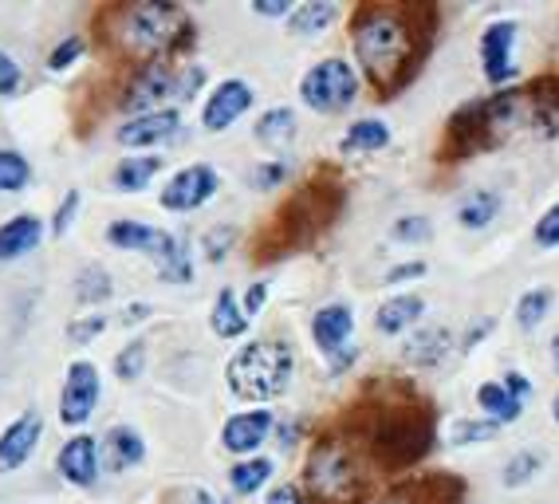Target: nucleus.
Returning <instances> with one entry per match:
<instances>
[{
  "instance_id": "obj_1",
  "label": "nucleus",
  "mask_w": 559,
  "mask_h": 504,
  "mask_svg": "<svg viewBox=\"0 0 559 504\" xmlns=\"http://www.w3.org/2000/svg\"><path fill=\"white\" fill-rule=\"evenodd\" d=\"M355 56L382 95L399 92L418 63V28L409 24V9H362L355 16Z\"/></svg>"
},
{
  "instance_id": "obj_2",
  "label": "nucleus",
  "mask_w": 559,
  "mask_h": 504,
  "mask_svg": "<svg viewBox=\"0 0 559 504\" xmlns=\"http://www.w3.org/2000/svg\"><path fill=\"white\" fill-rule=\"evenodd\" d=\"M190 16L178 4H127L119 9V36L122 51L139 56L146 63H166L170 51L190 40Z\"/></svg>"
},
{
  "instance_id": "obj_3",
  "label": "nucleus",
  "mask_w": 559,
  "mask_h": 504,
  "mask_svg": "<svg viewBox=\"0 0 559 504\" xmlns=\"http://www.w3.org/2000/svg\"><path fill=\"white\" fill-rule=\"evenodd\" d=\"M292 371H296V355L280 339H257L245 344L229 359V386L233 394L249 398V403H269L288 391Z\"/></svg>"
},
{
  "instance_id": "obj_4",
  "label": "nucleus",
  "mask_w": 559,
  "mask_h": 504,
  "mask_svg": "<svg viewBox=\"0 0 559 504\" xmlns=\"http://www.w3.org/2000/svg\"><path fill=\"white\" fill-rule=\"evenodd\" d=\"M308 493L323 504H350L362 493V469L350 457L347 445L340 442H320L316 454L308 457V473H304Z\"/></svg>"
},
{
  "instance_id": "obj_5",
  "label": "nucleus",
  "mask_w": 559,
  "mask_h": 504,
  "mask_svg": "<svg viewBox=\"0 0 559 504\" xmlns=\"http://www.w3.org/2000/svg\"><path fill=\"white\" fill-rule=\"evenodd\" d=\"M107 241L115 244V249L146 252V256H154V261H158V268H162V276H166L170 284L193 280V264H190V252H186V244H181L178 237H170V232L154 229V225L115 221L107 229Z\"/></svg>"
},
{
  "instance_id": "obj_6",
  "label": "nucleus",
  "mask_w": 559,
  "mask_h": 504,
  "mask_svg": "<svg viewBox=\"0 0 559 504\" xmlns=\"http://www.w3.org/2000/svg\"><path fill=\"white\" fill-rule=\"evenodd\" d=\"M355 95H359V75H355V68L347 60L316 63L300 83V99L320 115L347 111L350 103H355Z\"/></svg>"
},
{
  "instance_id": "obj_7",
  "label": "nucleus",
  "mask_w": 559,
  "mask_h": 504,
  "mask_svg": "<svg viewBox=\"0 0 559 504\" xmlns=\"http://www.w3.org/2000/svg\"><path fill=\"white\" fill-rule=\"evenodd\" d=\"M99 371L95 363H71L68 367V379H63V394H60V418L63 425H83L95 413L99 406Z\"/></svg>"
},
{
  "instance_id": "obj_8",
  "label": "nucleus",
  "mask_w": 559,
  "mask_h": 504,
  "mask_svg": "<svg viewBox=\"0 0 559 504\" xmlns=\"http://www.w3.org/2000/svg\"><path fill=\"white\" fill-rule=\"evenodd\" d=\"M516 36H520L516 21H497L480 32V60H485V75H489V83H497V87L520 75L516 60H512V51H516Z\"/></svg>"
},
{
  "instance_id": "obj_9",
  "label": "nucleus",
  "mask_w": 559,
  "mask_h": 504,
  "mask_svg": "<svg viewBox=\"0 0 559 504\" xmlns=\"http://www.w3.org/2000/svg\"><path fill=\"white\" fill-rule=\"evenodd\" d=\"M217 170L213 166H186L170 178V185L162 190V205L174 213H193L217 193Z\"/></svg>"
},
{
  "instance_id": "obj_10",
  "label": "nucleus",
  "mask_w": 559,
  "mask_h": 504,
  "mask_svg": "<svg viewBox=\"0 0 559 504\" xmlns=\"http://www.w3.org/2000/svg\"><path fill=\"white\" fill-rule=\"evenodd\" d=\"M174 95H178V71H174L170 63H146V68L134 75V83L127 87V95H122V107H127V111L151 115V111H158V103L174 99Z\"/></svg>"
},
{
  "instance_id": "obj_11",
  "label": "nucleus",
  "mask_w": 559,
  "mask_h": 504,
  "mask_svg": "<svg viewBox=\"0 0 559 504\" xmlns=\"http://www.w3.org/2000/svg\"><path fill=\"white\" fill-rule=\"evenodd\" d=\"M44 434V418L40 410H28L21 413L16 422L0 434V473H12V469H21L32 454H36V445H40Z\"/></svg>"
},
{
  "instance_id": "obj_12",
  "label": "nucleus",
  "mask_w": 559,
  "mask_h": 504,
  "mask_svg": "<svg viewBox=\"0 0 559 504\" xmlns=\"http://www.w3.org/2000/svg\"><path fill=\"white\" fill-rule=\"evenodd\" d=\"M252 107V87L245 80H225L217 92L205 99V111H201V122H205V131H229L233 122Z\"/></svg>"
},
{
  "instance_id": "obj_13",
  "label": "nucleus",
  "mask_w": 559,
  "mask_h": 504,
  "mask_svg": "<svg viewBox=\"0 0 559 504\" xmlns=\"http://www.w3.org/2000/svg\"><path fill=\"white\" fill-rule=\"evenodd\" d=\"M374 442H379L382 454L394 457V461H414V457H421L430 449V425H418V422H409V418H402V422L382 425Z\"/></svg>"
},
{
  "instance_id": "obj_14",
  "label": "nucleus",
  "mask_w": 559,
  "mask_h": 504,
  "mask_svg": "<svg viewBox=\"0 0 559 504\" xmlns=\"http://www.w3.org/2000/svg\"><path fill=\"white\" fill-rule=\"evenodd\" d=\"M56 465H60L63 481L87 489V484L99 481V445H95V437H87V434L71 437V442L60 449V457H56Z\"/></svg>"
},
{
  "instance_id": "obj_15",
  "label": "nucleus",
  "mask_w": 559,
  "mask_h": 504,
  "mask_svg": "<svg viewBox=\"0 0 559 504\" xmlns=\"http://www.w3.org/2000/svg\"><path fill=\"white\" fill-rule=\"evenodd\" d=\"M269 434H272V413L269 410H249V413H237V418L225 422L221 442H225L229 454H252V449H257Z\"/></svg>"
},
{
  "instance_id": "obj_16",
  "label": "nucleus",
  "mask_w": 559,
  "mask_h": 504,
  "mask_svg": "<svg viewBox=\"0 0 559 504\" xmlns=\"http://www.w3.org/2000/svg\"><path fill=\"white\" fill-rule=\"evenodd\" d=\"M181 127L178 111H151V115H139V119H130L119 127V142L122 146H158V142L174 139Z\"/></svg>"
},
{
  "instance_id": "obj_17",
  "label": "nucleus",
  "mask_w": 559,
  "mask_h": 504,
  "mask_svg": "<svg viewBox=\"0 0 559 504\" xmlns=\"http://www.w3.org/2000/svg\"><path fill=\"white\" fill-rule=\"evenodd\" d=\"M350 332H355V315H350L347 303H328V308H320L316 320H311V335H316L320 351H328V355H340L343 347H347Z\"/></svg>"
},
{
  "instance_id": "obj_18",
  "label": "nucleus",
  "mask_w": 559,
  "mask_h": 504,
  "mask_svg": "<svg viewBox=\"0 0 559 504\" xmlns=\"http://www.w3.org/2000/svg\"><path fill=\"white\" fill-rule=\"evenodd\" d=\"M44 237V221L40 217H32V213H21V217H12V221L0 225V261H21L28 256Z\"/></svg>"
},
{
  "instance_id": "obj_19",
  "label": "nucleus",
  "mask_w": 559,
  "mask_h": 504,
  "mask_svg": "<svg viewBox=\"0 0 559 504\" xmlns=\"http://www.w3.org/2000/svg\"><path fill=\"white\" fill-rule=\"evenodd\" d=\"M453 347V335L445 327H426V332L409 335L406 344V359L414 367H438Z\"/></svg>"
},
{
  "instance_id": "obj_20",
  "label": "nucleus",
  "mask_w": 559,
  "mask_h": 504,
  "mask_svg": "<svg viewBox=\"0 0 559 504\" xmlns=\"http://www.w3.org/2000/svg\"><path fill=\"white\" fill-rule=\"evenodd\" d=\"M421 312H426V303H421L418 296H394V300H386L379 308L374 327H379L382 335H399V332H406L409 323H418Z\"/></svg>"
},
{
  "instance_id": "obj_21",
  "label": "nucleus",
  "mask_w": 559,
  "mask_h": 504,
  "mask_svg": "<svg viewBox=\"0 0 559 504\" xmlns=\"http://www.w3.org/2000/svg\"><path fill=\"white\" fill-rule=\"evenodd\" d=\"M477 406L485 410V418L497 425H509L516 422L520 413H524V403H516L509 391H504V383H485L477 391Z\"/></svg>"
},
{
  "instance_id": "obj_22",
  "label": "nucleus",
  "mask_w": 559,
  "mask_h": 504,
  "mask_svg": "<svg viewBox=\"0 0 559 504\" xmlns=\"http://www.w3.org/2000/svg\"><path fill=\"white\" fill-rule=\"evenodd\" d=\"M497 213H500L497 190H473V193H465V202L457 205V221L465 225V229H489Z\"/></svg>"
},
{
  "instance_id": "obj_23",
  "label": "nucleus",
  "mask_w": 559,
  "mask_h": 504,
  "mask_svg": "<svg viewBox=\"0 0 559 504\" xmlns=\"http://www.w3.org/2000/svg\"><path fill=\"white\" fill-rule=\"evenodd\" d=\"M210 323H213V332H217L221 339H237V335H245V327H249V315H245V308L237 303V292H233V288H225V292L217 296Z\"/></svg>"
},
{
  "instance_id": "obj_24",
  "label": "nucleus",
  "mask_w": 559,
  "mask_h": 504,
  "mask_svg": "<svg viewBox=\"0 0 559 504\" xmlns=\"http://www.w3.org/2000/svg\"><path fill=\"white\" fill-rule=\"evenodd\" d=\"M158 170H162L158 154H146V158H122L119 166H115V190H127V193L146 190Z\"/></svg>"
},
{
  "instance_id": "obj_25",
  "label": "nucleus",
  "mask_w": 559,
  "mask_h": 504,
  "mask_svg": "<svg viewBox=\"0 0 559 504\" xmlns=\"http://www.w3.org/2000/svg\"><path fill=\"white\" fill-rule=\"evenodd\" d=\"M110 445V465L115 469H130V465H139L146 457V445H142L139 430H130V425H115L107 434Z\"/></svg>"
},
{
  "instance_id": "obj_26",
  "label": "nucleus",
  "mask_w": 559,
  "mask_h": 504,
  "mask_svg": "<svg viewBox=\"0 0 559 504\" xmlns=\"http://www.w3.org/2000/svg\"><path fill=\"white\" fill-rule=\"evenodd\" d=\"M257 139L264 142V146H288V142L296 139V115H292L288 107L264 111V119L257 122Z\"/></svg>"
},
{
  "instance_id": "obj_27",
  "label": "nucleus",
  "mask_w": 559,
  "mask_h": 504,
  "mask_svg": "<svg viewBox=\"0 0 559 504\" xmlns=\"http://www.w3.org/2000/svg\"><path fill=\"white\" fill-rule=\"evenodd\" d=\"M390 142V131H386V122L379 119H362L355 122L347 131V139H343V154H367V151H382Z\"/></svg>"
},
{
  "instance_id": "obj_28",
  "label": "nucleus",
  "mask_w": 559,
  "mask_h": 504,
  "mask_svg": "<svg viewBox=\"0 0 559 504\" xmlns=\"http://www.w3.org/2000/svg\"><path fill=\"white\" fill-rule=\"evenodd\" d=\"M272 477V461L269 457H252V461H237L229 469V484H233V493L240 496H249L257 493V489H264Z\"/></svg>"
},
{
  "instance_id": "obj_29",
  "label": "nucleus",
  "mask_w": 559,
  "mask_h": 504,
  "mask_svg": "<svg viewBox=\"0 0 559 504\" xmlns=\"http://www.w3.org/2000/svg\"><path fill=\"white\" fill-rule=\"evenodd\" d=\"M335 16H340V9H335V4H323V0L300 4V9H292V32H296V36H320Z\"/></svg>"
},
{
  "instance_id": "obj_30",
  "label": "nucleus",
  "mask_w": 559,
  "mask_h": 504,
  "mask_svg": "<svg viewBox=\"0 0 559 504\" xmlns=\"http://www.w3.org/2000/svg\"><path fill=\"white\" fill-rule=\"evenodd\" d=\"M551 303H556V296H551L548 288H532V292L520 296V303H516V323L532 332V327H539V323H544V315L551 312Z\"/></svg>"
},
{
  "instance_id": "obj_31",
  "label": "nucleus",
  "mask_w": 559,
  "mask_h": 504,
  "mask_svg": "<svg viewBox=\"0 0 559 504\" xmlns=\"http://www.w3.org/2000/svg\"><path fill=\"white\" fill-rule=\"evenodd\" d=\"M32 178V166L24 154L16 151H0V190L4 193H21Z\"/></svg>"
},
{
  "instance_id": "obj_32",
  "label": "nucleus",
  "mask_w": 559,
  "mask_h": 504,
  "mask_svg": "<svg viewBox=\"0 0 559 504\" xmlns=\"http://www.w3.org/2000/svg\"><path fill=\"white\" fill-rule=\"evenodd\" d=\"M536 469H539V457L524 449V454L509 457V465H504V484H509V489H516V484H528L532 477H536Z\"/></svg>"
},
{
  "instance_id": "obj_33",
  "label": "nucleus",
  "mask_w": 559,
  "mask_h": 504,
  "mask_svg": "<svg viewBox=\"0 0 559 504\" xmlns=\"http://www.w3.org/2000/svg\"><path fill=\"white\" fill-rule=\"evenodd\" d=\"M110 296V280L103 268H83L80 276V303H95V300H107Z\"/></svg>"
},
{
  "instance_id": "obj_34",
  "label": "nucleus",
  "mask_w": 559,
  "mask_h": 504,
  "mask_svg": "<svg viewBox=\"0 0 559 504\" xmlns=\"http://www.w3.org/2000/svg\"><path fill=\"white\" fill-rule=\"evenodd\" d=\"M500 425L497 422H457L453 425V445H473V442H489V437H497Z\"/></svg>"
},
{
  "instance_id": "obj_35",
  "label": "nucleus",
  "mask_w": 559,
  "mask_h": 504,
  "mask_svg": "<svg viewBox=\"0 0 559 504\" xmlns=\"http://www.w3.org/2000/svg\"><path fill=\"white\" fill-rule=\"evenodd\" d=\"M142 363H146V344H127V351H119V359H115V371H119V379H139Z\"/></svg>"
},
{
  "instance_id": "obj_36",
  "label": "nucleus",
  "mask_w": 559,
  "mask_h": 504,
  "mask_svg": "<svg viewBox=\"0 0 559 504\" xmlns=\"http://www.w3.org/2000/svg\"><path fill=\"white\" fill-rule=\"evenodd\" d=\"M536 244L539 249H559V202L536 221Z\"/></svg>"
},
{
  "instance_id": "obj_37",
  "label": "nucleus",
  "mask_w": 559,
  "mask_h": 504,
  "mask_svg": "<svg viewBox=\"0 0 559 504\" xmlns=\"http://www.w3.org/2000/svg\"><path fill=\"white\" fill-rule=\"evenodd\" d=\"M284 178H288V166H284V161H264V166L252 170V185H257V190H272V185H280Z\"/></svg>"
},
{
  "instance_id": "obj_38",
  "label": "nucleus",
  "mask_w": 559,
  "mask_h": 504,
  "mask_svg": "<svg viewBox=\"0 0 559 504\" xmlns=\"http://www.w3.org/2000/svg\"><path fill=\"white\" fill-rule=\"evenodd\" d=\"M430 237V221L426 217H402L399 225H394V241H426Z\"/></svg>"
},
{
  "instance_id": "obj_39",
  "label": "nucleus",
  "mask_w": 559,
  "mask_h": 504,
  "mask_svg": "<svg viewBox=\"0 0 559 504\" xmlns=\"http://www.w3.org/2000/svg\"><path fill=\"white\" fill-rule=\"evenodd\" d=\"M80 51H83V40H80V36H71V40H63L60 48L51 51L48 68H51V71H63V68H71V63H75V56H80Z\"/></svg>"
},
{
  "instance_id": "obj_40",
  "label": "nucleus",
  "mask_w": 559,
  "mask_h": 504,
  "mask_svg": "<svg viewBox=\"0 0 559 504\" xmlns=\"http://www.w3.org/2000/svg\"><path fill=\"white\" fill-rule=\"evenodd\" d=\"M16 87H21V68H16L12 56L0 51V95H12Z\"/></svg>"
},
{
  "instance_id": "obj_41",
  "label": "nucleus",
  "mask_w": 559,
  "mask_h": 504,
  "mask_svg": "<svg viewBox=\"0 0 559 504\" xmlns=\"http://www.w3.org/2000/svg\"><path fill=\"white\" fill-rule=\"evenodd\" d=\"M233 241V229H213L210 237H205V256H210V261H221V256H225V244Z\"/></svg>"
},
{
  "instance_id": "obj_42",
  "label": "nucleus",
  "mask_w": 559,
  "mask_h": 504,
  "mask_svg": "<svg viewBox=\"0 0 559 504\" xmlns=\"http://www.w3.org/2000/svg\"><path fill=\"white\" fill-rule=\"evenodd\" d=\"M103 315H91V320H80V323H71V339H75V344H87L91 335H99L103 332Z\"/></svg>"
},
{
  "instance_id": "obj_43",
  "label": "nucleus",
  "mask_w": 559,
  "mask_h": 504,
  "mask_svg": "<svg viewBox=\"0 0 559 504\" xmlns=\"http://www.w3.org/2000/svg\"><path fill=\"white\" fill-rule=\"evenodd\" d=\"M75 205H80V193H68V202L60 205V213H56V225H51V232H56V237H63V232H68L71 213H75Z\"/></svg>"
},
{
  "instance_id": "obj_44",
  "label": "nucleus",
  "mask_w": 559,
  "mask_h": 504,
  "mask_svg": "<svg viewBox=\"0 0 559 504\" xmlns=\"http://www.w3.org/2000/svg\"><path fill=\"white\" fill-rule=\"evenodd\" d=\"M504 391H509L512 398H516V403H524V398L532 394V383L520 371H509V374H504Z\"/></svg>"
},
{
  "instance_id": "obj_45",
  "label": "nucleus",
  "mask_w": 559,
  "mask_h": 504,
  "mask_svg": "<svg viewBox=\"0 0 559 504\" xmlns=\"http://www.w3.org/2000/svg\"><path fill=\"white\" fill-rule=\"evenodd\" d=\"M264 296H269V284H264V280L252 284L249 292H245V303H240V308H245V315H257L260 308H264Z\"/></svg>"
},
{
  "instance_id": "obj_46",
  "label": "nucleus",
  "mask_w": 559,
  "mask_h": 504,
  "mask_svg": "<svg viewBox=\"0 0 559 504\" xmlns=\"http://www.w3.org/2000/svg\"><path fill=\"white\" fill-rule=\"evenodd\" d=\"M264 504H308V501L300 496V489H292V484H280V489H272Z\"/></svg>"
},
{
  "instance_id": "obj_47",
  "label": "nucleus",
  "mask_w": 559,
  "mask_h": 504,
  "mask_svg": "<svg viewBox=\"0 0 559 504\" xmlns=\"http://www.w3.org/2000/svg\"><path fill=\"white\" fill-rule=\"evenodd\" d=\"M409 276H426V264H421V261L399 264V268H394V273L386 276V284H402V280H409Z\"/></svg>"
},
{
  "instance_id": "obj_48",
  "label": "nucleus",
  "mask_w": 559,
  "mask_h": 504,
  "mask_svg": "<svg viewBox=\"0 0 559 504\" xmlns=\"http://www.w3.org/2000/svg\"><path fill=\"white\" fill-rule=\"evenodd\" d=\"M252 12H257V16H292V4L272 0V4H252Z\"/></svg>"
},
{
  "instance_id": "obj_49",
  "label": "nucleus",
  "mask_w": 559,
  "mask_h": 504,
  "mask_svg": "<svg viewBox=\"0 0 559 504\" xmlns=\"http://www.w3.org/2000/svg\"><path fill=\"white\" fill-rule=\"evenodd\" d=\"M485 332H492V320H480L477 327H473V332L465 335V347H477V339H480Z\"/></svg>"
},
{
  "instance_id": "obj_50",
  "label": "nucleus",
  "mask_w": 559,
  "mask_h": 504,
  "mask_svg": "<svg viewBox=\"0 0 559 504\" xmlns=\"http://www.w3.org/2000/svg\"><path fill=\"white\" fill-rule=\"evenodd\" d=\"M370 504H418V501H414V496H382V501H370Z\"/></svg>"
},
{
  "instance_id": "obj_51",
  "label": "nucleus",
  "mask_w": 559,
  "mask_h": 504,
  "mask_svg": "<svg viewBox=\"0 0 559 504\" xmlns=\"http://www.w3.org/2000/svg\"><path fill=\"white\" fill-rule=\"evenodd\" d=\"M146 312H151V308H146V303H134V308H130V315L127 320L134 323V320H146Z\"/></svg>"
},
{
  "instance_id": "obj_52",
  "label": "nucleus",
  "mask_w": 559,
  "mask_h": 504,
  "mask_svg": "<svg viewBox=\"0 0 559 504\" xmlns=\"http://www.w3.org/2000/svg\"><path fill=\"white\" fill-rule=\"evenodd\" d=\"M551 363H556V371H559V335H556V344H551Z\"/></svg>"
},
{
  "instance_id": "obj_53",
  "label": "nucleus",
  "mask_w": 559,
  "mask_h": 504,
  "mask_svg": "<svg viewBox=\"0 0 559 504\" xmlns=\"http://www.w3.org/2000/svg\"><path fill=\"white\" fill-rule=\"evenodd\" d=\"M198 504H213V496L210 493H198Z\"/></svg>"
},
{
  "instance_id": "obj_54",
  "label": "nucleus",
  "mask_w": 559,
  "mask_h": 504,
  "mask_svg": "<svg viewBox=\"0 0 559 504\" xmlns=\"http://www.w3.org/2000/svg\"><path fill=\"white\" fill-rule=\"evenodd\" d=\"M551 413H556V422H559V398H556V406H551Z\"/></svg>"
}]
</instances>
